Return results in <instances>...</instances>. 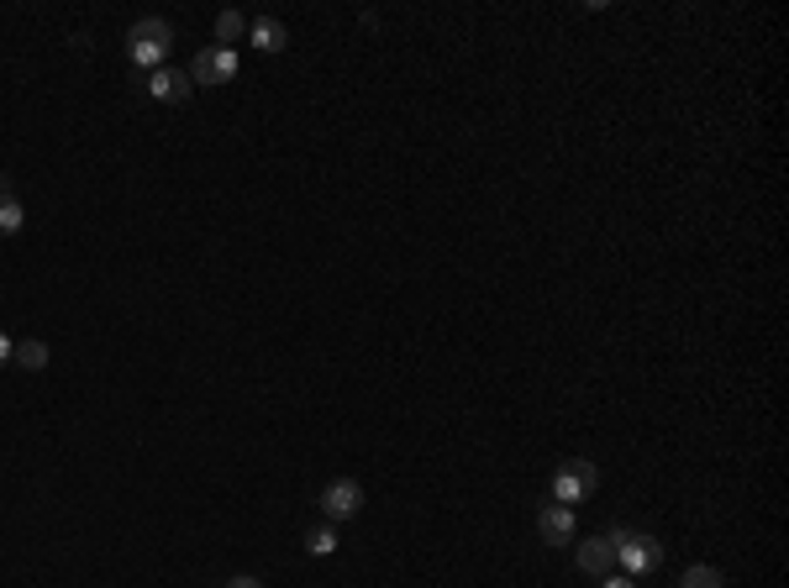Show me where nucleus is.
<instances>
[{
	"instance_id": "3",
	"label": "nucleus",
	"mask_w": 789,
	"mask_h": 588,
	"mask_svg": "<svg viewBox=\"0 0 789 588\" xmlns=\"http://www.w3.org/2000/svg\"><path fill=\"white\" fill-rule=\"evenodd\" d=\"M595 483H600L595 463H584V457H569L563 468L553 473V504H569V510H574L579 500H590V494H595Z\"/></svg>"
},
{
	"instance_id": "8",
	"label": "nucleus",
	"mask_w": 789,
	"mask_h": 588,
	"mask_svg": "<svg viewBox=\"0 0 789 588\" xmlns=\"http://www.w3.org/2000/svg\"><path fill=\"white\" fill-rule=\"evenodd\" d=\"M247 37H253L258 53H284V48H290V27H284L279 16H258V22H247Z\"/></svg>"
},
{
	"instance_id": "1",
	"label": "nucleus",
	"mask_w": 789,
	"mask_h": 588,
	"mask_svg": "<svg viewBox=\"0 0 789 588\" xmlns=\"http://www.w3.org/2000/svg\"><path fill=\"white\" fill-rule=\"evenodd\" d=\"M169 48H174V27L163 22V16H143L137 27L126 32V63H137V69H163L169 63Z\"/></svg>"
},
{
	"instance_id": "14",
	"label": "nucleus",
	"mask_w": 789,
	"mask_h": 588,
	"mask_svg": "<svg viewBox=\"0 0 789 588\" xmlns=\"http://www.w3.org/2000/svg\"><path fill=\"white\" fill-rule=\"evenodd\" d=\"M305 552H311V558H332V552H337V530L332 526L305 530Z\"/></svg>"
},
{
	"instance_id": "6",
	"label": "nucleus",
	"mask_w": 789,
	"mask_h": 588,
	"mask_svg": "<svg viewBox=\"0 0 789 588\" xmlns=\"http://www.w3.org/2000/svg\"><path fill=\"white\" fill-rule=\"evenodd\" d=\"M537 530H543L547 547H569V541H574V510H569V504H543Z\"/></svg>"
},
{
	"instance_id": "17",
	"label": "nucleus",
	"mask_w": 789,
	"mask_h": 588,
	"mask_svg": "<svg viewBox=\"0 0 789 588\" xmlns=\"http://www.w3.org/2000/svg\"><path fill=\"white\" fill-rule=\"evenodd\" d=\"M600 588H632V578H606Z\"/></svg>"
},
{
	"instance_id": "5",
	"label": "nucleus",
	"mask_w": 789,
	"mask_h": 588,
	"mask_svg": "<svg viewBox=\"0 0 789 588\" xmlns=\"http://www.w3.org/2000/svg\"><path fill=\"white\" fill-rule=\"evenodd\" d=\"M364 510V483H353V478H337L321 489V515L327 520H353Z\"/></svg>"
},
{
	"instance_id": "4",
	"label": "nucleus",
	"mask_w": 789,
	"mask_h": 588,
	"mask_svg": "<svg viewBox=\"0 0 789 588\" xmlns=\"http://www.w3.org/2000/svg\"><path fill=\"white\" fill-rule=\"evenodd\" d=\"M238 79V48H206L190 63V85H227Z\"/></svg>"
},
{
	"instance_id": "9",
	"label": "nucleus",
	"mask_w": 789,
	"mask_h": 588,
	"mask_svg": "<svg viewBox=\"0 0 789 588\" xmlns=\"http://www.w3.org/2000/svg\"><path fill=\"white\" fill-rule=\"evenodd\" d=\"M574 562H579V573H606L610 562H616V541L610 536H590L574 552Z\"/></svg>"
},
{
	"instance_id": "10",
	"label": "nucleus",
	"mask_w": 789,
	"mask_h": 588,
	"mask_svg": "<svg viewBox=\"0 0 789 588\" xmlns=\"http://www.w3.org/2000/svg\"><path fill=\"white\" fill-rule=\"evenodd\" d=\"M22 221H27V210H22V200L11 195V184L0 179V236H16L22 232Z\"/></svg>"
},
{
	"instance_id": "13",
	"label": "nucleus",
	"mask_w": 789,
	"mask_h": 588,
	"mask_svg": "<svg viewBox=\"0 0 789 588\" xmlns=\"http://www.w3.org/2000/svg\"><path fill=\"white\" fill-rule=\"evenodd\" d=\"M679 588H727V584H721V573H716L711 562H695V567H684Z\"/></svg>"
},
{
	"instance_id": "7",
	"label": "nucleus",
	"mask_w": 789,
	"mask_h": 588,
	"mask_svg": "<svg viewBox=\"0 0 789 588\" xmlns=\"http://www.w3.org/2000/svg\"><path fill=\"white\" fill-rule=\"evenodd\" d=\"M190 89H195V85H190V74L169 69V63L148 74V95H153V100H169V106H180V100H190Z\"/></svg>"
},
{
	"instance_id": "15",
	"label": "nucleus",
	"mask_w": 789,
	"mask_h": 588,
	"mask_svg": "<svg viewBox=\"0 0 789 588\" xmlns=\"http://www.w3.org/2000/svg\"><path fill=\"white\" fill-rule=\"evenodd\" d=\"M11 353H16V342H11V336H5V331H0V368H5V363H11Z\"/></svg>"
},
{
	"instance_id": "12",
	"label": "nucleus",
	"mask_w": 789,
	"mask_h": 588,
	"mask_svg": "<svg viewBox=\"0 0 789 588\" xmlns=\"http://www.w3.org/2000/svg\"><path fill=\"white\" fill-rule=\"evenodd\" d=\"M48 342H37V336H27V342H16V353H11V363L16 368H27V373H37V368H48Z\"/></svg>"
},
{
	"instance_id": "2",
	"label": "nucleus",
	"mask_w": 789,
	"mask_h": 588,
	"mask_svg": "<svg viewBox=\"0 0 789 588\" xmlns=\"http://www.w3.org/2000/svg\"><path fill=\"white\" fill-rule=\"evenodd\" d=\"M606 536L616 541V562L627 567V578H642V573H658V567H664V541H658V536L621 530V526H610Z\"/></svg>"
},
{
	"instance_id": "11",
	"label": "nucleus",
	"mask_w": 789,
	"mask_h": 588,
	"mask_svg": "<svg viewBox=\"0 0 789 588\" xmlns=\"http://www.w3.org/2000/svg\"><path fill=\"white\" fill-rule=\"evenodd\" d=\"M243 37H247L243 11H221V16H216V48H232V42H243Z\"/></svg>"
},
{
	"instance_id": "16",
	"label": "nucleus",
	"mask_w": 789,
	"mask_h": 588,
	"mask_svg": "<svg viewBox=\"0 0 789 588\" xmlns=\"http://www.w3.org/2000/svg\"><path fill=\"white\" fill-rule=\"evenodd\" d=\"M227 588H264V584H258V578H247V573H243V578H232Z\"/></svg>"
}]
</instances>
